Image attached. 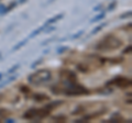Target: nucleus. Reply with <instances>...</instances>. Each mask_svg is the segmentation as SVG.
Returning a JSON list of instances; mask_svg holds the SVG:
<instances>
[{
	"instance_id": "obj_3",
	"label": "nucleus",
	"mask_w": 132,
	"mask_h": 123,
	"mask_svg": "<svg viewBox=\"0 0 132 123\" xmlns=\"http://www.w3.org/2000/svg\"><path fill=\"white\" fill-rule=\"evenodd\" d=\"M64 93L66 96H80V95H88L89 93V90H87L85 87L78 85L77 87L75 88H72V89H65Z\"/></svg>"
},
{
	"instance_id": "obj_20",
	"label": "nucleus",
	"mask_w": 132,
	"mask_h": 123,
	"mask_svg": "<svg viewBox=\"0 0 132 123\" xmlns=\"http://www.w3.org/2000/svg\"><path fill=\"white\" fill-rule=\"evenodd\" d=\"M130 51H131V45H129V47H127L125 51H123V53L125 54H127V53H130Z\"/></svg>"
},
{
	"instance_id": "obj_15",
	"label": "nucleus",
	"mask_w": 132,
	"mask_h": 123,
	"mask_svg": "<svg viewBox=\"0 0 132 123\" xmlns=\"http://www.w3.org/2000/svg\"><path fill=\"white\" fill-rule=\"evenodd\" d=\"M68 50V47H66V46H64V47H61L59 51H57V53L59 54H62V53H64V51H67Z\"/></svg>"
},
{
	"instance_id": "obj_8",
	"label": "nucleus",
	"mask_w": 132,
	"mask_h": 123,
	"mask_svg": "<svg viewBox=\"0 0 132 123\" xmlns=\"http://www.w3.org/2000/svg\"><path fill=\"white\" fill-rule=\"evenodd\" d=\"M45 27H47V25H46V24H44V25H43L42 28H39V29H36V30H35L34 32H32V34L30 35V38H33V36H35V35H36V34H38V33H40V32H41V31H43Z\"/></svg>"
},
{
	"instance_id": "obj_10",
	"label": "nucleus",
	"mask_w": 132,
	"mask_h": 123,
	"mask_svg": "<svg viewBox=\"0 0 132 123\" xmlns=\"http://www.w3.org/2000/svg\"><path fill=\"white\" fill-rule=\"evenodd\" d=\"M80 111H84V108H82L81 106H78L77 109H75V110L73 111V114H79Z\"/></svg>"
},
{
	"instance_id": "obj_2",
	"label": "nucleus",
	"mask_w": 132,
	"mask_h": 123,
	"mask_svg": "<svg viewBox=\"0 0 132 123\" xmlns=\"http://www.w3.org/2000/svg\"><path fill=\"white\" fill-rule=\"evenodd\" d=\"M119 46H121V41L118 40L113 35H108L104 39L102 42H100L97 45L96 48L97 50H101V51H109V50L118 48Z\"/></svg>"
},
{
	"instance_id": "obj_18",
	"label": "nucleus",
	"mask_w": 132,
	"mask_h": 123,
	"mask_svg": "<svg viewBox=\"0 0 132 123\" xmlns=\"http://www.w3.org/2000/svg\"><path fill=\"white\" fill-rule=\"evenodd\" d=\"M20 67V65L19 64H16L15 66H13L12 68H10V71H9V73H12V72H14V71H16V68H19Z\"/></svg>"
},
{
	"instance_id": "obj_21",
	"label": "nucleus",
	"mask_w": 132,
	"mask_h": 123,
	"mask_svg": "<svg viewBox=\"0 0 132 123\" xmlns=\"http://www.w3.org/2000/svg\"><path fill=\"white\" fill-rule=\"evenodd\" d=\"M127 15H131V12H128V13H126V14H123L122 17H120L121 19H125V18H127Z\"/></svg>"
},
{
	"instance_id": "obj_12",
	"label": "nucleus",
	"mask_w": 132,
	"mask_h": 123,
	"mask_svg": "<svg viewBox=\"0 0 132 123\" xmlns=\"http://www.w3.org/2000/svg\"><path fill=\"white\" fill-rule=\"evenodd\" d=\"M105 25H106V24H101V25H99L98 28H96V29H95V30H94V31L92 32V34H96V33H97V32H98V31H100V30H101V29H102V28H104Z\"/></svg>"
},
{
	"instance_id": "obj_7",
	"label": "nucleus",
	"mask_w": 132,
	"mask_h": 123,
	"mask_svg": "<svg viewBox=\"0 0 132 123\" xmlns=\"http://www.w3.org/2000/svg\"><path fill=\"white\" fill-rule=\"evenodd\" d=\"M63 18V14H59V15H55L54 18H52V19H50L48 21L46 22V25L47 24H52V23H54V22H56L57 20H60V19H62Z\"/></svg>"
},
{
	"instance_id": "obj_19",
	"label": "nucleus",
	"mask_w": 132,
	"mask_h": 123,
	"mask_svg": "<svg viewBox=\"0 0 132 123\" xmlns=\"http://www.w3.org/2000/svg\"><path fill=\"white\" fill-rule=\"evenodd\" d=\"M41 61H42V60H41V59H38V61H35V63H34V64H33V65H32V68H34L35 66H38V65H39V64H41Z\"/></svg>"
},
{
	"instance_id": "obj_22",
	"label": "nucleus",
	"mask_w": 132,
	"mask_h": 123,
	"mask_svg": "<svg viewBox=\"0 0 132 123\" xmlns=\"http://www.w3.org/2000/svg\"><path fill=\"white\" fill-rule=\"evenodd\" d=\"M116 6V2H113L111 6H109V10H113V7Z\"/></svg>"
},
{
	"instance_id": "obj_13",
	"label": "nucleus",
	"mask_w": 132,
	"mask_h": 123,
	"mask_svg": "<svg viewBox=\"0 0 132 123\" xmlns=\"http://www.w3.org/2000/svg\"><path fill=\"white\" fill-rule=\"evenodd\" d=\"M77 68L78 69H79V71L80 72H87V67H86V66H82V65H78V66H77Z\"/></svg>"
},
{
	"instance_id": "obj_14",
	"label": "nucleus",
	"mask_w": 132,
	"mask_h": 123,
	"mask_svg": "<svg viewBox=\"0 0 132 123\" xmlns=\"http://www.w3.org/2000/svg\"><path fill=\"white\" fill-rule=\"evenodd\" d=\"M20 90H21V91H23V92H29V91H30V89H29L27 86H22V87L20 88Z\"/></svg>"
},
{
	"instance_id": "obj_4",
	"label": "nucleus",
	"mask_w": 132,
	"mask_h": 123,
	"mask_svg": "<svg viewBox=\"0 0 132 123\" xmlns=\"http://www.w3.org/2000/svg\"><path fill=\"white\" fill-rule=\"evenodd\" d=\"M107 85H116L117 87L126 88V87H128V86L131 85V79L126 78V77H116L113 80L108 81Z\"/></svg>"
},
{
	"instance_id": "obj_17",
	"label": "nucleus",
	"mask_w": 132,
	"mask_h": 123,
	"mask_svg": "<svg viewBox=\"0 0 132 123\" xmlns=\"http://www.w3.org/2000/svg\"><path fill=\"white\" fill-rule=\"evenodd\" d=\"M82 33H84V31H79V32H78V33H76L75 35H73L72 38H73V39H77V38H79V36H80Z\"/></svg>"
},
{
	"instance_id": "obj_6",
	"label": "nucleus",
	"mask_w": 132,
	"mask_h": 123,
	"mask_svg": "<svg viewBox=\"0 0 132 123\" xmlns=\"http://www.w3.org/2000/svg\"><path fill=\"white\" fill-rule=\"evenodd\" d=\"M33 99H34L35 101H44V100H47L48 99V97L47 96H45L43 95V93H38V95H34L33 96Z\"/></svg>"
},
{
	"instance_id": "obj_9",
	"label": "nucleus",
	"mask_w": 132,
	"mask_h": 123,
	"mask_svg": "<svg viewBox=\"0 0 132 123\" xmlns=\"http://www.w3.org/2000/svg\"><path fill=\"white\" fill-rule=\"evenodd\" d=\"M104 18H105V13L98 14L96 18H94V19L90 20V22H97V21H99V20H101V19H104Z\"/></svg>"
},
{
	"instance_id": "obj_16",
	"label": "nucleus",
	"mask_w": 132,
	"mask_h": 123,
	"mask_svg": "<svg viewBox=\"0 0 132 123\" xmlns=\"http://www.w3.org/2000/svg\"><path fill=\"white\" fill-rule=\"evenodd\" d=\"M66 119H67L66 117H55L54 120H57V121H65Z\"/></svg>"
},
{
	"instance_id": "obj_11",
	"label": "nucleus",
	"mask_w": 132,
	"mask_h": 123,
	"mask_svg": "<svg viewBox=\"0 0 132 123\" xmlns=\"http://www.w3.org/2000/svg\"><path fill=\"white\" fill-rule=\"evenodd\" d=\"M24 44H26V41H22V42H20L18 45H15V46L13 47V50H12V51H16V50H19V48L21 47V46H23Z\"/></svg>"
},
{
	"instance_id": "obj_23",
	"label": "nucleus",
	"mask_w": 132,
	"mask_h": 123,
	"mask_svg": "<svg viewBox=\"0 0 132 123\" xmlns=\"http://www.w3.org/2000/svg\"><path fill=\"white\" fill-rule=\"evenodd\" d=\"M2 76H3V75H2V74H0V79H1V78H2Z\"/></svg>"
},
{
	"instance_id": "obj_1",
	"label": "nucleus",
	"mask_w": 132,
	"mask_h": 123,
	"mask_svg": "<svg viewBox=\"0 0 132 123\" xmlns=\"http://www.w3.org/2000/svg\"><path fill=\"white\" fill-rule=\"evenodd\" d=\"M51 73L48 71H45V69H42V71H38L35 72L34 74L29 76V83L32 84V85H35V86H39V85H42L45 84L47 81L51 80Z\"/></svg>"
},
{
	"instance_id": "obj_5",
	"label": "nucleus",
	"mask_w": 132,
	"mask_h": 123,
	"mask_svg": "<svg viewBox=\"0 0 132 123\" xmlns=\"http://www.w3.org/2000/svg\"><path fill=\"white\" fill-rule=\"evenodd\" d=\"M38 114H39V109H35V108H32L30 110H28L22 116L23 119H27V120H36L38 118Z\"/></svg>"
},
{
	"instance_id": "obj_24",
	"label": "nucleus",
	"mask_w": 132,
	"mask_h": 123,
	"mask_svg": "<svg viewBox=\"0 0 132 123\" xmlns=\"http://www.w3.org/2000/svg\"><path fill=\"white\" fill-rule=\"evenodd\" d=\"M0 55H1V53H0Z\"/></svg>"
}]
</instances>
